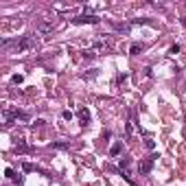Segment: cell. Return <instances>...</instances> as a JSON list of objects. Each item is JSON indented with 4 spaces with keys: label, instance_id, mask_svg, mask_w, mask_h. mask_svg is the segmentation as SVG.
I'll list each match as a JSON object with an SVG mask.
<instances>
[{
    "label": "cell",
    "instance_id": "7",
    "mask_svg": "<svg viewBox=\"0 0 186 186\" xmlns=\"http://www.w3.org/2000/svg\"><path fill=\"white\" fill-rule=\"evenodd\" d=\"M120 151H123V142H120V140H118V142H114V145L109 147V155H112V158L120 155Z\"/></svg>",
    "mask_w": 186,
    "mask_h": 186
},
{
    "label": "cell",
    "instance_id": "1",
    "mask_svg": "<svg viewBox=\"0 0 186 186\" xmlns=\"http://www.w3.org/2000/svg\"><path fill=\"white\" fill-rule=\"evenodd\" d=\"M13 44V53H26L29 48H33L35 46V40L33 37H20V40H2V46L5 48H9V46Z\"/></svg>",
    "mask_w": 186,
    "mask_h": 186
},
{
    "label": "cell",
    "instance_id": "17",
    "mask_svg": "<svg viewBox=\"0 0 186 186\" xmlns=\"http://www.w3.org/2000/svg\"><path fill=\"white\" fill-rule=\"evenodd\" d=\"M145 147H147V149H155V142L151 140V138H147V140H145Z\"/></svg>",
    "mask_w": 186,
    "mask_h": 186
},
{
    "label": "cell",
    "instance_id": "4",
    "mask_svg": "<svg viewBox=\"0 0 186 186\" xmlns=\"http://www.w3.org/2000/svg\"><path fill=\"white\" fill-rule=\"evenodd\" d=\"M77 116H79V125L81 127H88L90 125V112H88V107H79Z\"/></svg>",
    "mask_w": 186,
    "mask_h": 186
},
{
    "label": "cell",
    "instance_id": "3",
    "mask_svg": "<svg viewBox=\"0 0 186 186\" xmlns=\"http://www.w3.org/2000/svg\"><path fill=\"white\" fill-rule=\"evenodd\" d=\"M155 158H158V155H151V158H147V160H142L140 164H138V173H140V175H147V173H151V169H153V162H155Z\"/></svg>",
    "mask_w": 186,
    "mask_h": 186
},
{
    "label": "cell",
    "instance_id": "8",
    "mask_svg": "<svg viewBox=\"0 0 186 186\" xmlns=\"http://www.w3.org/2000/svg\"><path fill=\"white\" fill-rule=\"evenodd\" d=\"M94 48H96V51H105V48H107V42H105V40H96L94 44H92V51H94Z\"/></svg>",
    "mask_w": 186,
    "mask_h": 186
},
{
    "label": "cell",
    "instance_id": "13",
    "mask_svg": "<svg viewBox=\"0 0 186 186\" xmlns=\"http://www.w3.org/2000/svg\"><path fill=\"white\" fill-rule=\"evenodd\" d=\"M53 147H55V149H68L70 145H68V142H53Z\"/></svg>",
    "mask_w": 186,
    "mask_h": 186
},
{
    "label": "cell",
    "instance_id": "10",
    "mask_svg": "<svg viewBox=\"0 0 186 186\" xmlns=\"http://www.w3.org/2000/svg\"><path fill=\"white\" fill-rule=\"evenodd\" d=\"M22 171H24V173H31V171H40V169H37V166H33L31 162H24V164H22Z\"/></svg>",
    "mask_w": 186,
    "mask_h": 186
},
{
    "label": "cell",
    "instance_id": "12",
    "mask_svg": "<svg viewBox=\"0 0 186 186\" xmlns=\"http://www.w3.org/2000/svg\"><path fill=\"white\" fill-rule=\"evenodd\" d=\"M81 55H83V57H86V59H92V57H94V55H96V53H94V51H92V48H86V51H83Z\"/></svg>",
    "mask_w": 186,
    "mask_h": 186
},
{
    "label": "cell",
    "instance_id": "15",
    "mask_svg": "<svg viewBox=\"0 0 186 186\" xmlns=\"http://www.w3.org/2000/svg\"><path fill=\"white\" fill-rule=\"evenodd\" d=\"M169 53H171V55H178V53H180V44H173L171 48H169Z\"/></svg>",
    "mask_w": 186,
    "mask_h": 186
},
{
    "label": "cell",
    "instance_id": "16",
    "mask_svg": "<svg viewBox=\"0 0 186 186\" xmlns=\"http://www.w3.org/2000/svg\"><path fill=\"white\" fill-rule=\"evenodd\" d=\"M61 118H64V120H70V118H72V112H70V109L61 112Z\"/></svg>",
    "mask_w": 186,
    "mask_h": 186
},
{
    "label": "cell",
    "instance_id": "5",
    "mask_svg": "<svg viewBox=\"0 0 186 186\" xmlns=\"http://www.w3.org/2000/svg\"><path fill=\"white\" fill-rule=\"evenodd\" d=\"M37 31H40L42 35L51 33V31H53V22H46V20H44V22H40V24H37Z\"/></svg>",
    "mask_w": 186,
    "mask_h": 186
},
{
    "label": "cell",
    "instance_id": "11",
    "mask_svg": "<svg viewBox=\"0 0 186 186\" xmlns=\"http://www.w3.org/2000/svg\"><path fill=\"white\" fill-rule=\"evenodd\" d=\"M11 81L15 83V86H20V83L24 81V74H13V77H11Z\"/></svg>",
    "mask_w": 186,
    "mask_h": 186
},
{
    "label": "cell",
    "instance_id": "2",
    "mask_svg": "<svg viewBox=\"0 0 186 186\" xmlns=\"http://www.w3.org/2000/svg\"><path fill=\"white\" fill-rule=\"evenodd\" d=\"M70 22H72V24H99L101 18L92 15V13H81V15H77V18H72Z\"/></svg>",
    "mask_w": 186,
    "mask_h": 186
},
{
    "label": "cell",
    "instance_id": "14",
    "mask_svg": "<svg viewBox=\"0 0 186 186\" xmlns=\"http://www.w3.org/2000/svg\"><path fill=\"white\" fill-rule=\"evenodd\" d=\"M5 175H7L9 180H15V173H13V169H11V166H9V169L5 171Z\"/></svg>",
    "mask_w": 186,
    "mask_h": 186
},
{
    "label": "cell",
    "instance_id": "9",
    "mask_svg": "<svg viewBox=\"0 0 186 186\" xmlns=\"http://www.w3.org/2000/svg\"><path fill=\"white\" fill-rule=\"evenodd\" d=\"M132 24H153L151 18H136V20H132Z\"/></svg>",
    "mask_w": 186,
    "mask_h": 186
},
{
    "label": "cell",
    "instance_id": "6",
    "mask_svg": "<svg viewBox=\"0 0 186 186\" xmlns=\"http://www.w3.org/2000/svg\"><path fill=\"white\" fill-rule=\"evenodd\" d=\"M142 51H145V44H140V42H134L129 46V55H140Z\"/></svg>",
    "mask_w": 186,
    "mask_h": 186
}]
</instances>
